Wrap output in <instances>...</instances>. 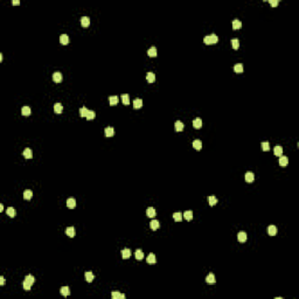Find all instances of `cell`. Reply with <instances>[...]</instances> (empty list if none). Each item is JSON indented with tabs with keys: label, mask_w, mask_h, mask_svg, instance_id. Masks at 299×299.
I'll list each match as a JSON object with an SVG mask.
<instances>
[{
	"label": "cell",
	"mask_w": 299,
	"mask_h": 299,
	"mask_svg": "<svg viewBox=\"0 0 299 299\" xmlns=\"http://www.w3.org/2000/svg\"><path fill=\"white\" fill-rule=\"evenodd\" d=\"M34 282H35L34 276H32V275L26 276V277H25L24 283H22V286H24L25 291H31V286H32V284H34Z\"/></svg>",
	"instance_id": "obj_1"
},
{
	"label": "cell",
	"mask_w": 299,
	"mask_h": 299,
	"mask_svg": "<svg viewBox=\"0 0 299 299\" xmlns=\"http://www.w3.org/2000/svg\"><path fill=\"white\" fill-rule=\"evenodd\" d=\"M217 41H219V38H217L216 34H210V35L203 38V42L206 45H213V43H216Z\"/></svg>",
	"instance_id": "obj_2"
},
{
	"label": "cell",
	"mask_w": 299,
	"mask_h": 299,
	"mask_svg": "<svg viewBox=\"0 0 299 299\" xmlns=\"http://www.w3.org/2000/svg\"><path fill=\"white\" fill-rule=\"evenodd\" d=\"M62 80H63V76H62V74L60 73V71H55V73L53 74V81H54V82L60 83Z\"/></svg>",
	"instance_id": "obj_3"
},
{
	"label": "cell",
	"mask_w": 299,
	"mask_h": 299,
	"mask_svg": "<svg viewBox=\"0 0 299 299\" xmlns=\"http://www.w3.org/2000/svg\"><path fill=\"white\" fill-rule=\"evenodd\" d=\"M237 240L240 243H244L247 241V233L245 231H240L237 234Z\"/></svg>",
	"instance_id": "obj_4"
},
{
	"label": "cell",
	"mask_w": 299,
	"mask_h": 299,
	"mask_svg": "<svg viewBox=\"0 0 299 299\" xmlns=\"http://www.w3.org/2000/svg\"><path fill=\"white\" fill-rule=\"evenodd\" d=\"M184 127H185L184 123L180 122V120H177V122L174 123V129H175V131H177V132H181L182 130H184Z\"/></svg>",
	"instance_id": "obj_5"
},
{
	"label": "cell",
	"mask_w": 299,
	"mask_h": 299,
	"mask_svg": "<svg viewBox=\"0 0 299 299\" xmlns=\"http://www.w3.org/2000/svg\"><path fill=\"white\" fill-rule=\"evenodd\" d=\"M104 133H105V137H112L115 134V129L112 126H108L104 130Z\"/></svg>",
	"instance_id": "obj_6"
},
{
	"label": "cell",
	"mask_w": 299,
	"mask_h": 299,
	"mask_svg": "<svg viewBox=\"0 0 299 299\" xmlns=\"http://www.w3.org/2000/svg\"><path fill=\"white\" fill-rule=\"evenodd\" d=\"M62 111H63V105H62L61 103H55L54 104V112L57 113V115H60V113H62Z\"/></svg>",
	"instance_id": "obj_7"
},
{
	"label": "cell",
	"mask_w": 299,
	"mask_h": 299,
	"mask_svg": "<svg viewBox=\"0 0 299 299\" xmlns=\"http://www.w3.org/2000/svg\"><path fill=\"white\" fill-rule=\"evenodd\" d=\"M146 80H147L148 83H153L154 81H156V75H154V73L148 71V73L146 74Z\"/></svg>",
	"instance_id": "obj_8"
},
{
	"label": "cell",
	"mask_w": 299,
	"mask_h": 299,
	"mask_svg": "<svg viewBox=\"0 0 299 299\" xmlns=\"http://www.w3.org/2000/svg\"><path fill=\"white\" fill-rule=\"evenodd\" d=\"M268 234L270 236H275L276 234H277V227L273 226V224H271V226L268 227Z\"/></svg>",
	"instance_id": "obj_9"
},
{
	"label": "cell",
	"mask_w": 299,
	"mask_h": 299,
	"mask_svg": "<svg viewBox=\"0 0 299 299\" xmlns=\"http://www.w3.org/2000/svg\"><path fill=\"white\" fill-rule=\"evenodd\" d=\"M215 282H216V279H215L214 273L210 272L209 275L206 277V283H208V284H215Z\"/></svg>",
	"instance_id": "obj_10"
},
{
	"label": "cell",
	"mask_w": 299,
	"mask_h": 299,
	"mask_svg": "<svg viewBox=\"0 0 299 299\" xmlns=\"http://www.w3.org/2000/svg\"><path fill=\"white\" fill-rule=\"evenodd\" d=\"M24 157L26 159H32V157H33V152H32V150L29 147H27V148H25L24 150Z\"/></svg>",
	"instance_id": "obj_11"
},
{
	"label": "cell",
	"mask_w": 299,
	"mask_h": 299,
	"mask_svg": "<svg viewBox=\"0 0 299 299\" xmlns=\"http://www.w3.org/2000/svg\"><path fill=\"white\" fill-rule=\"evenodd\" d=\"M122 257L124 259H127V258H130L131 257V250L130 249H127V248H125V249H123L122 250Z\"/></svg>",
	"instance_id": "obj_12"
},
{
	"label": "cell",
	"mask_w": 299,
	"mask_h": 299,
	"mask_svg": "<svg viewBox=\"0 0 299 299\" xmlns=\"http://www.w3.org/2000/svg\"><path fill=\"white\" fill-rule=\"evenodd\" d=\"M67 206H68V208H70V209H74V208L76 207V200L73 198H69L68 200H67Z\"/></svg>",
	"instance_id": "obj_13"
},
{
	"label": "cell",
	"mask_w": 299,
	"mask_h": 299,
	"mask_svg": "<svg viewBox=\"0 0 299 299\" xmlns=\"http://www.w3.org/2000/svg\"><path fill=\"white\" fill-rule=\"evenodd\" d=\"M273 153H275V156H277V157L283 156V147H282V146H279V145L275 146V148H273Z\"/></svg>",
	"instance_id": "obj_14"
},
{
	"label": "cell",
	"mask_w": 299,
	"mask_h": 299,
	"mask_svg": "<svg viewBox=\"0 0 299 299\" xmlns=\"http://www.w3.org/2000/svg\"><path fill=\"white\" fill-rule=\"evenodd\" d=\"M109 102H110V105H117L118 102H119V97L118 96H110L109 97Z\"/></svg>",
	"instance_id": "obj_15"
},
{
	"label": "cell",
	"mask_w": 299,
	"mask_h": 299,
	"mask_svg": "<svg viewBox=\"0 0 299 299\" xmlns=\"http://www.w3.org/2000/svg\"><path fill=\"white\" fill-rule=\"evenodd\" d=\"M150 227H151L152 230H157V229H159V227H160V223H159L158 220H152L151 223H150Z\"/></svg>",
	"instance_id": "obj_16"
},
{
	"label": "cell",
	"mask_w": 299,
	"mask_h": 299,
	"mask_svg": "<svg viewBox=\"0 0 299 299\" xmlns=\"http://www.w3.org/2000/svg\"><path fill=\"white\" fill-rule=\"evenodd\" d=\"M193 147L195 148L196 151H200L201 147H202V143H201L200 139H195V140L193 141Z\"/></svg>",
	"instance_id": "obj_17"
},
{
	"label": "cell",
	"mask_w": 299,
	"mask_h": 299,
	"mask_svg": "<svg viewBox=\"0 0 299 299\" xmlns=\"http://www.w3.org/2000/svg\"><path fill=\"white\" fill-rule=\"evenodd\" d=\"M255 180V174L252 172H247L245 173V181L247 182H252Z\"/></svg>",
	"instance_id": "obj_18"
},
{
	"label": "cell",
	"mask_w": 299,
	"mask_h": 299,
	"mask_svg": "<svg viewBox=\"0 0 299 299\" xmlns=\"http://www.w3.org/2000/svg\"><path fill=\"white\" fill-rule=\"evenodd\" d=\"M81 25H82L83 27H88L90 25V19H89V17H82L81 18Z\"/></svg>",
	"instance_id": "obj_19"
},
{
	"label": "cell",
	"mask_w": 299,
	"mask_h": 299,
	"mask_svg": "<svg viewBox=\"0 0 299 299\" xmlns=\"http://www.w3.org/2000/svg\"><path fill=\"white\" fill-rule=\"evenodd\" d=\"M143 106V99L141 98H136L133 101V108L134 109H140Z\"/></svg>",
	"instance_id": "obj_20"
},
{
	"label": "cell",
	"mask_w": 299,
	"mask_h": 299,
	"mask_svg": "<svg viewBox=\"0 0 299 299\" xmlns=\"http://www.w3.org/2000/svg\"><path fill=\"white\" fill-rule=\"evenodd\" d=\"M289 164V158L285 156H280L279 157V165L280 166H287Z\"/></svg>",
	"instance_id": "obj_21"
},
{
	"label": "cell",
	"mask_w": 299,
	"mask_h": 299,
	"mask_svg": "<svg viewBox=\"0 0 299 299\" xmlns=\"http://www.w3.org/2000/svg\"><path fill=\"white\" fill-rule=\"evenodd\" d=\"M156 209H154L153 207H150V208H147L146 209V215H147L148 217H154L156 216Z\"/></svg>",
	"instance_id": "obj_22"
},
{
	"label": "cell",
	"mask_w": 299,
	"mask_h": 299,
	"mask_svg": "<svg viewBox=\"0 0 299 299\" xmlns=\"http://www.w3.org/2000/svg\"><path fill=\"white\" fill-rule=\"evenodd\" d=\"M217 201H219V200H217V198H216L215 195H210V196H208V202H209V206H212V207H213V206L216 205Z\"/></svg>",
	"instance_id": "obj_23"
},
{
	"label": "cell",
	"mask_w": 299,
	"mask_h": 299,
	"mask_svg": "<svg viewBox=\"0 0 299 299\" xmlns=\"http://www.w3.org/2000/svg\"><path fill=\"white\" fill-rule=\"evenodd\" d=\"M60 42H61L62 45H68V43H69V36L67 35V34H62V35L60 36Z\"/></svg>",
	"instance_id": "obj_24"
},
{
	"label": "cell",
	"mask_w": 299,
	"mask_h": 299,
	"mask_svg": "<svg viewBox=\"0 0 299 299\" xmlns=\"http://www.w3.org/2000/svg\"><path fill=\"white\" fill-rule=\"evenodd\" d=\"M75 233L76 231H75V228H74V227H68V228L66 229V234L69 236V237H74V236H75Z\"/></svg>",
	"instance_id": "obj_25"
},
{
	"label": "cell",
	"mask_w": 299,
	"mask_h": 299,
	"mask_svg": "<svg viewBox=\"0 0 299 299\" xmlns=\"http://www.w3.org/2000/svg\"><path fill=\"white\" fill-rule=\"evenodd\" d=\"M111 297H112V299H124L125 298V294L123 293H119V292L115 291L111 293Z\"/></svg>",
	"instance_id": "obj_26"
},
{
	"label": "cell",
	"mask_w": 299,
	"mask_h": 299,
	"mask_svg": "<svg viewBox=\"0 0 299 299\" xmlns=\"http://www.w3.org/2000/svg\"><path fill=\"white\" fill-rule=\"evenodd\" d=\"M193 126L195 127V129H200V127L202 126V120H201V118L198 117L193 120Z\"/></svg>",
	"instance_id": "obj_27"
},
{
	"label": "cell",
	"mask_w": 299,
	"mask_h": 299,
	"mask_svg": "<svg viewBox=\"0 0 299 299\" xmlns=\"http://www.w3.org/2000/svg\"><path fill=\"white\" fill-rule=\"evenodd\" d=\"M94 278H95V275L91 272V271H87V272H85V279H87L88 283H91L92 280H94Z\"/></svg>",
	"instance_id": "obj_28"
},
{
	"label": "cell",
	"mask_w": 299,
	"mask_h": 299,
	"mask_svg": "<svg viewBox=\"0 0 299 299\" xmlns=\"http://www.w3.org/2000/svg\"><path fill=\"white\" fill-rule=\"evenodd\" d=\"M243 70H244V68H243L242 63H237L234 66V71H235V73L240 74V73H243Z\"/></svg>",
	"instance_id": "obj_29"
},
{
	"label": "cell",
	"mask_w": 299,
	"mask_h": 299,
	"mask_svg": "<svg viewBox=\"0 0 299 299\" xmlns=\"http://www.w3.org/2000/svg\"><path fill=\"white\" fill-rule=\"evenodd\" d=\"M60 292H61L62 296L67 297V296H69V294H70V289H69L68 286H62L61 290H60Z\"/></svg>",
	"instance_id": "obj_30"
},
{
	"label": "cell",
	"mask_w": 299,
	"mask_h": 299,
	"mask_svg": "<svg viewBox=\"0 0 299 299\" xmlns=\"http://www.w3.org/2000/svg\"><path fill=\"white\" fill-rule=\"evenodd\" d=\"M146 261H147L148 264H156V262H157L156 255H154V254H150V255L147 256V259H146Z\"/></svg>",
	"instance_id": "obj_31"
},
{
	"label": "cell",
	"mask_w": 299,
	"mask_h": 299,
	"mask_svg": "<svg viewBox=\"0 0 299 299\" xmlns=\"http://www.w3.org/2000/svg\"><path fill=\"white\" fill-rule=\"evenodd\" d=\"M147 55L150 57H156L157 56V48L156 47H151L147 50Z\"/></svg>",
	"instance_id": "obj_32"
},
{
	"label": "cell",
	"mask_w": 299,
	"mask_h": 299,
	"mask_svg": "<svg viewBox=\"0 0 299 299\" xmlns=\"http://www.w3.org/2000/svg\"><path fill=\"white\" fill-rule=\"evenodd\" d=\"M6 214H7L10 217H14L15 215H17V212H15V209L13 207H8L7 210H6Z\"/></svg>",
	"instance_id": "obj_33"
},
{
	"label": "cell",
	"mask_w": 299,
	"mask_h": 299,
	"mask_svg": "<svg viewBox=\"0 0 299 299\" xmlns=\"http://www.w3.org/2000/svg\"><path fill=\"white\" fill-rule=\"evenodd\" d=\"M32 198H33V192H32V191L27 189V191L24 192V199H25V200H31Z\"/></svg>",
	"instance_id": "obj_34"
},
{
	"label": "cell",
	"mask_w": 299,
	"mask_h": 299,
	"mask_svg": "<svg viewBox=\"0 0 299 299\" xmlns=\"http://www.w3.org/2000/svg\"><path fill=\"white\" fill-rule=\"evenodd\" d=\"M134 255H136V258L138 259V261H141V259L144 258V252H143V250H140V249H137L136 252H134Z\"/></svg>",
	"instance_id": "obj_35"
},
{
	"label": "cell",
	"mask_w": 299,
	"mask_h": 299,
	"mask_svg": "<svg viewBox=\"0 0 299 299\" xmlns=\"http://www.w3.org/2000/svg\"><path fill=\"white\" fill-rule=\"evenodd\" d=\"M184 217L187 220V221H191V220L193 219V212H192V210H186V212L184 213Z\"/></svg>",
	"instance_id": "obj_36"
},
{
	"label": "cell",
	"mask_w": 299,
	"mask_h": 299,
	"mask_svg": "<svg viewBox=\"0 0 299 299\" xmlns=\"http://www.w3.org/2000/svg\"><path fill=\"white\" fill-rule=\"evenodd\" d=\"M241 27H242V22L240 21V20H234L233 21V28L235 29V31H237V29H240Z\"/></svg>",
	"instance_id": "obj_37"
},
{
	"label": "cell",
	"mask_w": 299,
	"mask_h": 299,
	"mask_svg": "<svg viewBox=\"0 0 299 299\" xmlns=\"http://www.w3.org/2000/svg\"><path fill=\"white\" fill-rule=\"evenodd\" d=\"M122 102H123V104H124V105H129V104H130V97H129V95H127V94L122 95Z\"/></svg>",
	"instance_id": "obj_38"
},
{
	"label": "cell",
	"mask_w": 299,
	"mask_h": 299,
	"mask_svg": "<svg viewBox=\"0 0 299 299\" xmlns=\"http://www.w3.org/2000/svg\"><path fill=\"white\" fill-rule=\"evenodd\" d=\"M173 219H174V221L180 222L182 220V213H180V212L174 213V214H173Z\"/></svg>",
	"instance_id": "obj_39"
},
{
	"label": "cell",
	"mask_w": 299,
	"mask_h": 299,
	"mask_svg": "<svg viewBox=\"0 0 299 299\" xmlns=\"http://www.w3.org/2000/svg\"><path fill=\"white\" fill-rule=\"evenodd\" d=\"M21 113L24 116H29L32 113L31 112V108H29V106H24V108L21 109Z\"/></svg>",
	"instance_id": "obj_40"
},
{
	"label": "cell",
	"mask_w": 299,
	"mask_h": 299,
	"mask_svg": "<svg viewBox=\"0 0 299 299\" xmlns=\"http://www.w3.org/2000/svg\"><path fill=\"white\" fill-rule=\"evenodd\" d=\"M96 117V112H95L94 110H89V112H88V115H87V119L88 120H91V119H94V118Z\"/></svg>",
	"instance_id": "obj_41"
},
{
	"label": "cell",
	"mask_w": 299,
	"mask_h": 299,
	"mask_svg": "<svg viewBox=\"0 0 299 299\" xmlns=\"http://www.w3.org/2000/svg\"><path fill=\"white\" fill-rule=\"evenodd\" d=\"M231 46H233V48L235 50H237L238 47H240V41H238L237 39H233V40H231Z\"/></svg>",
	"instance_id": "obj_42"
},
{
	"label": "cell",
	"mask_w": 299,
	"mask_h": 299,
	"mask_svg": "<svg viewBox=\"0 0 299 299\" xmlns=\"http://www.w3.org/2000/svg\"><path fill=\"white\" fill-rule=\"evenodd\" d=\"M88 112H89V110H88L85 106H83V108L80 109V115H81V117H87Z\"/></svg>",
	"instance_id": "obj_43"
},
{
	"label": "cell",
	"mask_w": 299,
	"mask_h": 299,
	"mask_svg": "<svg viewBox=\"0 0 299 299\" xmlns=\"http://www.w3.org/2000/svg\"><path fill=\"white\" fill-rule=\"evenodd\" d=\"M262 150H263L264 152H268L269 150H270V145H269L268 141H264V143H262Z\"/></svg>",
	"instance_id": "obj_44"
},
{
	"label": "cell",
	"mask_w": 299,
	"mask_h": 299,
	"mask_svg": "<svg viewBox=\"0 0 299 299\" xmlns=\"http://www.w3.org/2000/svg\"><path fill=\"white\" fill-rule=\"evenodd\" d=\"M269 3H270V5L272 7H276L278 5V0H269Z\"/></svg>",
	"instance_id": "obj_45"
},
{
	"label": "cell",
	"mask_w": 299,
	"mask_h": 299,
	"mask_svg": "<svg viewBox=\"0 0 299 299\" xmlns=\"http://www.w3.org/2000/svg\"><path fill=\"white\" fill-rule=\"evenodd\" d=\"M0 284H1V285H4V284H5V278H4L3 276L0 277Z\"/></svg>",
	"instance_id": "obj_46"
},
{
	"label": "cell",
	"mask_w": 299,
	"mask_h": 299,
	"mask_svg": "<svg viewBox=\"0 0 299 299\" xmlns=\"http://www.w3.org/2000/svg\"><path fill=\"white\" fill-rule=\"evenodd\" d=\"M12 4H13V5H20V1H19V0H13Z\"/></svg>",
	"instance_id": "obj_47"
},
{
	"label": "cell",
	"mask_w": 299,
	"mask_h": 299,
	"mask_svg": "<svg viewBox=\"0 0 299 299\" xmlns=\"http://www.w3.org/2000/svg\"><path fill=\"white\" fill-rule=\"evenodd\" d=\"M3 210H4V206L0 205V212H3Z\"/></svg>",
	"instance_id": "obj_48"
}]
</instances>
